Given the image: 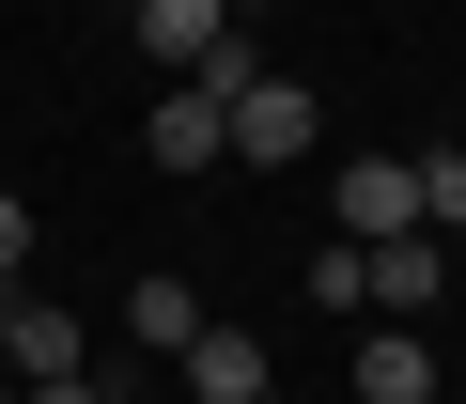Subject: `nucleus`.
Returning a JSON list of instances; mask_svg holds the SVG:
<instances>
[{"label": "nucleus", "mask_w": 466, "mask_h": 404, "mask_svg": "<svg viewBox=\"0 0 466 404\" xmlns=\"http://www.w3.org/2000/svg\"><path fill=\"white\" fill-rule=\"evenodd\" d=\"M202 78H218V109H233V156H249V171H296V156L327 140V94H311V78H265V63H249V32H233Z\"/></svg>", "instance_id": "nucleus-1"}, {"label": "nucleus", "mask_w": 466, "mask_h": 404, "mask_svg": "<svg viewBox=\"0 0 466 404\" xmlns=\"http://www.w3.org/2000/svg\"><path fill=\"white\" fill-rule=\"evenodd\" d=\"M0 373H16V389H47V373H94V327L63 311V296H0Z\"/></svg>", "instance_id": "nucleus-2"}, {"label": "nucleus", "mask_w": 466, "mask_h": 404, "mask_svg": "<svg viewBox=\"0 0 466 404\" xmlns=\"http://www.w3.org/2000/svg\"><path fill=\"white\" fill-rule=\"evenodd\" d=\"M327 202H342V249H389V234H435V218H420V156H358V171H342Z\"/></svg>", "instance_id": "nucleus-3"}, {"label": "nucleus", "mask_w": 466, "mask_h": 404, "mask_svg": "<svg viewBox=\"0 0 466 404\" xmlns=\"http://www.w3.org/2000/svg\"><path fill=\"white\" fill-rule=\"evenodd\" d=\"M140 156H156V171H218V156H233V109H218V78H171V94L140 109Z\"/></svg>", "instance_id": "nucleus-4"}, {"label": "nucleus", "mask_w": 466, "mask_h": 404, "mask_svg": "<svg viewBox=\"0 0 466 404\" xmlns=\"http://www.w3.org/2000/svg\"><path fill=\"white\" fill-rule=\"evenodd\" d=\"M125 32H140V63H171V78H202V63L233 47V0H125Z\"/></svg>", "instance_id": "nucleus-5"}, {"label": "nucleus", "mask_w": 466, "mask_h": 404, "mask_svg": "<svg viewBox=\"0 0 466 404\" xmlns=\"http://www.w3.org/2000/svg\"><path fill=\"white\" fill-rule=\"evenodd\" d=\"M358 265H373V311H389V327H420V311L451 296V234H389V249H358Z\"/></svg>", "instance_id": "nucleus-6"}, {"label": "nucleus", "mask_w": 466, "mask_h": 404, "mask_svg": "<svg viewBox=\"0 0 466 404\" xmlns=\"http://www.w3.org/2000/svg\"><path fill=\"white\" fill-rule=\"evenodd\" d=\"M451 373H435V342L420 327H358V404H435Z\"/></svg>", "instance_id": "nucleus-7"}, {"label": "nucleus", "mask_w": 466, "mask_h": 404, "mask_svg": "<svg viewBox=\"0 0 466 404\" xmlns=\"http://www.w3.org/2000/svg\"><path fill=\"white\" fill-rule=\"evenodd\" d=\"M187 389H202V404H265V342H249V327H202V342H187Z\"/></svg>", "instance_id": "nucleus-8"}, {"label": "nucleus", "mask_w": 466, "mask_h": 404, "mask_svg": "<svg viewBox=\"0 0 466 404\" xmlns=\"http://www.w3.org/2000/svg\"><path fill=\"white\" fill-rule=\"evenodd\" d=\"M125 342H140V358H187V342H202V296H187V280H140V296H125Z\"/></svg>", "instance_id": "nucleus-9"}, {"label": "nucleus", "mask_w": 466, "mask_h": 404, "mask_svg": "<svg viewBox=\"0 0 466 404\" xmlns=\"http://www.w3.org/2000/svg\"><path fill=\"white\" fill-rule=\"evenodd\" d=\"M420 218H435V234H466V140H435V156H420Z\"/></svg>", "instance_id": "nucleus-10"}, {"label": "nucleus", "mask_w": 466, "mask_h": 404, "mask_svg": "<svg viewBox=\"0 0 466 404\" xmlns=\"http://www.w3.org/2000/svg\"><path fill=\"white\" fill-rule=\"evenodd\" d=\"M311 311H373V265H358V249H342V234H327V249H311Z\"/></svg>", "instance_id": "nucleus-11"}, {"label": "nucleus", "mask_w": 466, "mask_h": 404, "mask_svg": "<svg viewBox=\"0 0 466 404\" xmlns=\"http://www.w3.org/2000/svg\"><path fill=\"white\" fill-rule=\"evenodd\" d=\"M32 280V202H0V296Z\"/></svg>", "instance_id": "nucleus-12"}, {"label": "nucleus", "mask_w": 466, "mask_h": 404, "mask_svg": "<svg viewBox=\"0 0 466 404\" xmlns=\"http://www.w3.org/2000/svg\"><path fill=\"white\" fill-rule=\"evenodd\" d=\"M32 404H109V373H47V389H32Z\"/></svg>", "instance_id": "nucleus-13"}, {"label": "nucleus", "mask_w": 466, "mask_h": 404, "mask_svg": "<svg viewBox=\"0 0 466 404\" xmlns=\"http://www.w3.org/2000/svg\"><path fill=\"white\" fill-rule=\"evenodd\" d=\"M249 16H265V0H233V32H249Z\"/></svg>", "instance_id": "nucleus-14"}, {"label": "nucleus", "mask_w": 466, "mask_h": 404, "mask_svg": "<svg viewBox=\"0 0 466 404\" xmlns=\"http://www.w3.org/2000/svg\"><path fill=\"white\" fill-rule=\"evenodd\" d=\"M0 404H32V389H0Z\"/></svg>", "instance_id": "nucleus-15"}, {"label": "nucleus", "mask_w": 466, "mask_h": 404, "mask_svg": "<svg viewBox=\"0 0 466 404\" xmlns=\"http://www.w3.org/2000/svg\"><path fill=\"white\" fill-rule=\"evenodd\" d=\"M435 404H466V389H435Z\"/></svg>", "instance_id": "nucleus-16"}]
</instances>
